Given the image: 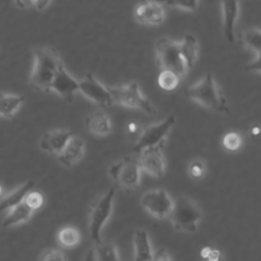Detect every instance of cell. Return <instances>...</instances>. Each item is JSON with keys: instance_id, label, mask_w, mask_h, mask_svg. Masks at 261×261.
Here are the masks:
<instances>
[{"instance_id": "6da1fadb", "label": "cell", "mask_w": 261, "mask_h": 261, "mask_svg": "<svg viewBox=\"0 0 261 261\" xmlns=\"http://www.w3.org/2000/svg\"><path fill=\"white\" fill-rule=\"evenodd\" d=\"M63 65L58 53L50 47L37 48L34 51V63L30 83L37 90L50 91L51 83L59 67Z\"/></svg>"}, {"instance_id": "7a4b0ae2", "label": "cell", "mask_w": 261, "mask_h": 261, "mask_svg": "<svg viewBox=\"0 0 261 261\" xmlns=\"http://www.w3.org/2000/svg\"><path fill=\"white\" fill-rule=\"evenodd\" d=\"M185 93L189 99L203 107L220 113L229 112L227 101L221 94L219 87L210 72H208L198 83L187 88Z\"/></svg>"}, {"instance_id": "3957f363", "label": "cell", "mask_w": 261, "mask_h": 261, "mask_svg": "<svg viewBox=\"0 0 261 261\" xmlns=\"http://www.w3.org/2000/svg\"><path fill=\"white\" fill-rule=\"evenodd\" d=\"M201 217L202 212L198 204L186 196H180L173 201V206L168 216L174 228L185 232L196 231Z\"/></svg>"}, {"instance_id": "277c9868", "label": "cell", "mask_w": 261, "mask_h": 261, "mask_svg": "<svg viewBox=\"0 0 261 261\" xmlns=\"http://www.w3.org/2000/svg\"><path fill=\"white\" fill-rule=\"evenodd\" d=\"M113 103L133 109H140L148 114H156V108L142 93L140 86L136 82L123 85L108 87Z\"/></svg>"}, {"instance_id": "5b68a950", "label": "cell", "mask_w": 261, "mask_h": 261, "mask_svg": "<svg viewBox=\"0 0 261 261\" xmlns=\"http://www.w3.org/2000/svg\"><path fill=\"white\" fill-rule=\"evenodd\" d=\"M157 64L162 70H170L180 79L185 76L188 68L179 51V42L167 37H161L155 45Z\"/></svg>"}, {"instance_id": "8992f818", "label": "cell", "mask_w": 261, "mask_h": 261, "mask_svg": "<svg viewBox=\"0 0 261 261\" xmlns=\"http://www.w3.org/2000/svg\"><path fill=\"white\" fill-rule=\"evenodd\" d=\"M114 195L115 189L111 188L96 201L90 212L89 231L91 239L95 244L102 241V229L112 213Z\"/></svg>"}, {"instance_id": "52a82bcc", "label": "cell", "mask_w": 261, "mask_h": 261, "mask_svg": "<svg viewBox=\"0 0 261 261\" xmlns=\"http://www.w3.org/2000/svg\"><path fill=\"white\" fill-rule=\"evenodd\" d=\"M142 169L138 160L124 157L109 168V175L115 185L125 191L135 190L141 180Z\"/></svg>"}, {"instance_id": "ba28073f", "label": "cell", "mask_w": 261, "mask_h": 261, "mask_svg": "<svg viewBox=\"0 0 261 261\" xmlns=\"http://www.w3.org/2000/svg\"><path fill=\"white\" fill-rule=\"evenodd\" d=\"M174 123L175 117L173 114H170L164 120L145 127L140 133L138 141L133 146V151L139 153L145 148L163 145Z\"/></svg>"}, {"instance_id": "9c48e42d", "label": "cell", "mask_w": 261, "mask_h": 261, "mask_svg": "<svg viewBox=\"0 0 261 261\" xmlns=\"http://www.w3.org/2000/svg\"><path fill=\"white\" fill-rule=\"evenodd\" d=\"M141 204L149 214L158 219H163L168 218L173 206V200L165 190L155 189L143 194Z\"/></svg>"}, {"instance_id": "30bf717a", "label": "cell", "mask_w": 261, "mask_h": 261, "mask_svg": "<svg viewBox=\"0 0 261 261\" xmlns=\"http://www.w3.org/2000/svg\"><path fill=\"white\" fill-rule=\"evenodd\" d=\"M79 91L87 99L101 107H108L113 104L108 87L101 84L93 73H87L79 81Z\"/></svg>"}, {"instance_id": "8fae6325", "label": "cell", "mask_w": 261, "mask_h": 261, "mask_svg": "<svg viewBox=\"0 0 261 261\" xmlns=\"http://www.w3.org/2000/svg\"><path fill=\"white\" fill-rule=\"evenodd\" d=\"M162 147L163 145L149 147L139 152L140 158L138 162L141 169L153 177H161L165 171V159L162 153Z\"/></svg>"}, {"instance_id": "7c38bea8", "label": "cell", "mask_w": 261, "mask_h": 261, "mask_svg": "<svg viewBox=\"0 0 261 261\" xmlns=\"http://www.w3.org/2000/svg\"><path fill=\"white\" fill-rule=\"evenodd\" d=\"M134 16L140 23L157 25L164 21V6L154 0H143L135 7Z\"/></svg>"}, {"instance_id": "4fadbf2b", "label": "cell", "mask_w": 261, "mask_h": 261, "mask_svg": "<svg viewBox=\"0 0 261 261\" xmlns=\"http://www.w3.org/2000/svg\"><path fill=\"white\" fill-rule=\"evenodd\" d=\"M50 91L55 92L64 100L71 101L74 94L79 91V81L69 74L64 65H61L54 75Z\"/></svg>"}, {"instance_id": "5bb4252c", "label": "cell", "mask_w": 261, "mask_h": 261, "mask_svg": "<svg viewBox=\"0 0 261 261\" xmlns=\"http://www.w3.org/2000/svg\"><path fill=\"white\" fill-rule=\"evenodd\" d=\"M72 136L68 129H52L41 137L39 145L43 151L58 155Z\"/></svg>"}, {"instance_id": "9a60e30c", "label": "cell", "mask_w": 261, "mask_h": 261, "mask_svg": "<svg viewBox=\"0 0 261 261\" xmlns=\"http://www.w3.org/2000/svg\"><path fill=\"white\" fill-rule=\"evenodd\" d=\"M222 12V29L226 40L230 43L234 42V27L240 12L239 0H221Z\"/></svg>"}, {"instance_id": "2e32d148", "label": "cell", "mask_w": 261, "mask_h": 261, "mask_svg": "<svg viewBox=\"0 0 261 261\" xmlns=\"http://www.w3.org/2000/svg\"><path fill=\"white\" fill-rule=\"evenodd\" d=\"M85 142L77 136H72L63 150L57 155L58 160L65 166H72L77 163L84 156Z\"/></svg>"}, {"instance_id": "e0dca14e", "label": "cell", "mask_w": 261, "mask_h": 261, "mask_svg": "<svg viewBox=\"0 0 261 261\" xmlns=\"http://www.w3.org/2000/svg\"><path fill=\"white\" fill-rule=\"evenodd\" d=\"M85 123L87 129L95 136H108L112 130V124L109 116L100 110L90 113L86 117Z\"/></svg>"}, {"instance_id": "ac0fdd59", "label": "cell", "mask_w": 261, "mask_h": 261, "mask_svg": "<svg viewBox=\"0 0 261 261\" xmlns=\"http://www.w3.org/2000/svg\"><path fill=\"white\" fill-rule=\"evenodd\" d=\"M134 260L152 261L153 250L149 234L145 229H137L134 236Z\"/></svg>"}, {"instance_id": "d6986e66", "label": "cell", "mask_w": 261, "mask_h": 261, "mask_svg": "<svg viewBox=\"0 0 261 261\" xmlns=\"http://www.w3.org/2000/svg\"><path fill=\"white\" fill-rule=\"evenodd\" d=\"M34 185L35 184L33 180H27L10 193L3 196L0 200V213L6 210H10L16 205L22 203L27 194L33 190Z\"/></svg>"}, {"instance_id": "ffe728a7", "label": "cell", "mask_w": 261, "mask_h": 261, "mask_svg": "<svg viewBox=\"0 0 261 261\" xmlns=\"http://www.w3.org/2000/svg\"><path fill=\"white\" fill-rule=\"evenodd\" d=\"M198 50L199 46L196 37L192 34L185 35L184 39L179 42V51L188 70L196 63Z\"/></svg>"}, {"instance_id": "44dd1931", "label": "cell", "mask_w": 261, "mask_h": 261, "mask_svg": "<svg viewBox=\"0 0 261 261\" xmlns=\"http://www.w3.org/2000/svg\"><path fill=\"white\" fill-rule=\"evenodd\" d=\"M23 97L12 93H0V117H12L21 107Z\"/></svg>"}, {"instance_id": "7402d4cb", "label": "cell", "mask_w": 261, "mask_h": 261, "mask_svg": "<svg viewBox=\"0 0 261 261\" xmlns=\"http://www.w3.org/2000/svg\"><path fill=\"white\" fill-rule=\"evenodd\" d=\"M33 213L34 212L24 204V202H22L9 210L2 222V226L9 228L15 225H19L28 221L32 217Z\"/></svg>"}, {"instance_id": "603a6c76", "label": "cell", "mask_w": 261, "mask_h": 261, "mask_svg": "<svg viewBox=\"0 0 261 261\" xmlns=\"http://www.w3.org/2000/svg\"><path fill=\"white\" fill-rule=\"evenodd\" d=\"M92 257L93 261H121L115 245L103 241L96 244Z\"/></svg>"}, {"instance_id": "cb8c5ba5", "label": "cell", "mask_w": 261, "mask_h": 261, "mask_svg": "<svg viewBox=\"0 0 261 261\" xmlns=\"http://www.w3.org/2000/svg\"><path fill=\"white\" fill-rule=\"evenodd\" d=\"M242 40L247 49L254 52L256 56L260 55L261 47V32L258 28H250L244 31Z\"/></svg>"}, {"instance_id": "d4e9b609", "label": "cell", "mask_w": 261, "mask_h": 261, "mask_svg": "<svg viewBox=\"0 0 261 261\" xmlns=\"http://www.w3.org/2000/svg\"><path fill=\"white\" fill-rule=\"evenodd\" d=\"M57 240L61 246L72 248L81 242V233L79 229L73 226H64L58 231Z\"/></svg>"}, {"instance_id": "484cf974", "label": "cell", "mask_w": 261, "mask_h": 261, "mask_svg": "<svg viewBox=\"0 0 261 261\" xmlns=\"http://www.w3.org/2000/svg\"><path fill=\"white\" fill-rule=\"evenodd\" d=\"M180 77L170 70H161L158 75V86L165 91H172L177 88Z\"/></svg>"}, {"instance_id": "4316f807", "label": "cell", "mask_w": 261, "mask_h": 261, "mask_svg": "<svg viewBox=\"0 0 261 261\" xmlns=\"http://www.w3.org/2000/svg\"><path fill=\"white\" fill-rule=\"evenodd\" d=\"M162 5L173 6L186 11H195L198 8L199 0H154Z\"/></svg>"}, {"instance_id": "83f0119b", "label": "cell", "mask_w": 261, "mask_h": 261, "mask_svg": "<svg viewBox=\"0 0 261 261\" xmlns=\"http://www.w3.org/2000/svg\"><path fill=\"white\" fill-rule=\"evenodd\" d=\"M242 144H243V138L237 132H229L225 134L222 139V145L228 151L239 150Z\"/></svg>"}, {"instance_id": "f1b7e54d", "label": "cell", "mask_w": 261, "mask_h": 261, "mask_svg": "<svg viewBox=\"0 0 261 261\" xmlns=\"http://www.w3.org/2000/svg\"><path fill=\"white\" fill-rule=\"evenodd\" d=\"M23 202L33 212H35L36 210L40 209L43 206L44 197L40 192L32 190L27 194Z\"/></svg>"}, {"instance_id": "f546056e", "label": "cell", "mask_w": 261, "mask_h": 261, "mask_svg": "<svg viewBox=\"0 0 261 261\" xmlns=\"http://www.w3.org/2000/svg\"><path fill=\"white\" fill-rule=\"evenodd\" d=\"M40 261H66V258L60 250L51 248L43 252Z\"/></svg>"}, {"instance_id": "4dcf8cb0", "label": "cell", "mask_w": 261, "mask_h": 261, "mask_svg": "<svg viewBox=\"0 0 261 261\" xmlns=\"http://www.w3.org/2000/svg\"><path fill=\"white\" fill-rule=\"evenodd\" d=\"M200 256L203 261H220L221 253L217 249L206 246L201 250Z\"/></svg>"}, {"instance_id": "1f68e13d", "label": "cell", "mask_w": 261, "mask_h": 261, "mask_svg": "<svg viewBox=\"0 0 261 261\" xmlns=\"http://www.w3.org/2000/svg\"><path fill=\"white\" fill-rule=\"evenodd\" d=\"M189 172L194 178H200L205 173V164L201 160H194L189 166Z\"/></svg>"}, {"instance_id": "d6a6232c", "label": "cell", "mask_w": 261, "mask_h": 261, "mask_svg": "<svg viewBox=\"0 0 261 261\" xmlns=\"http://www.w3.org/2000/svg\"><path fill=\"white\" fill-rule=\"evenodd\" d=\"M152 261H172V258L165 248H159L153 253Z\"/></svg>"}, {"instance_id": "836d02e7", "label": "cell", "mask_w": 261, "mask_h": 261, "mask_svg": "<svg viewBox=\"0 0 261 261\" xmlns=\"http://www.w3.org/2000/svg\"><path fill=\"white\" fill-rule=\"evenodd\" d=\"M52 0H34V6L38 10H44L46 9Z\"/></svg>"}, {"instance_id": "e575fe53", "label": "cell", "mask_w": 261, "mask_h": 261, "mask_svg": "<svg viewBox=\"0 0 261 261\" xmlns=\"http://www.w3.org/2000/svg\"><path fill=\"white\" fill-rule=\"evenodd\" d=\"M14 2L19 8H28L34 5V0H14Z\"/></svg>"}, {"instance_id": "d590c367", "label": "cell", "mask_w": 261, "mask_h": 261, "mask_svg": "<svg viewBox=\"0 0 261 261\" xmlns=\"http://www.w3.org/2000/svg\"><path fill=\"white\" fill-rule=\"evenodd\" d=\"M126 128H127V132L132 135L138 134V132H140V127H139L138 123H136L135 121H129L126 125Z\"/></svg>"}, {"instance_id": "8d00e7d4", "label": "cell", "mask_w": 261, "mask_h": 261, "mask_svg": "<svg viewBox=\"0 0 261 261\" xmlns=\"http://www.w3.org/2000/svg\"><path fill=\"white\" fill-rule=\"evenodd\" d=\"M259 133H260V128H259V126H253V127H252V129H251V134H252L253 136H258V135H259Z\"/></svg>"}, {"instance_id": "74e56055", "label": "cell", "mask_w": 261, "mask_h": 261, "mask_svg": "<svg viewBox=\"0 0 261 261\" xmlns=\"http://www.w3.org/2000/svg\"><path fill=\"white\" fill-rule=\"evenodd\" d=\"M3 195V187L0 185V197Z\"/></svg>"}]
</instances>
